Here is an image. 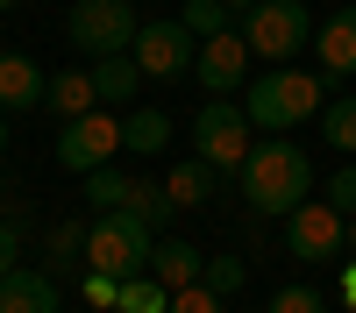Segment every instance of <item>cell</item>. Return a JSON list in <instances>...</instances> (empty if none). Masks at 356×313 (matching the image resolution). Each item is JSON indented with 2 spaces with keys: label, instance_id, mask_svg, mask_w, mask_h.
I'll list each match as a JSON object with an SVG mask.
<instances>
[{
  "label": "cell",
  "instance_id": "cell-1",
  "mask_svg": "<svg viewBox=\"0 0 356 313\" xmlns=\"http://www.w3.org/2000/svg\"><path fill=\"white\" fill-rule=\"evenodd\" d=\"M243 199H250V214H264V221H285L300 199H314V164H307V150L300 142H285V135H264V142H250V157H243Z\"/></svg>",
  "mask_w": 356,
  "mask_h": 313
},
{
  "label": "cell",
  "instance_id": "cell-2",
  "mask_svg": "<svg viewBox=\"0 0 356 313\" xmlns=\"http://www.w3.org/2000/svg\"><path fill=\"white\" fill-rule=\"evenodd\" d=\"M328 107V78L321 71H257L243 85V114H250V128H300L314 121V114Z\"/></svg>",
  "mask_w": 356,
  "mask_h": 313
},
{
  "label": "cell",
  "instance_id": "cell-3",
  "mask_svg": "<svg viewBox=\"0 0 356 313\" xmlns=\"http://www.w3.org/2000/svg\"><path fill=\"white\" fill-rule=\"evenodd\" d=\"M150 249H157V228L136 221L129 207H107L100 221H86V271L143 278V271H150Z\"/></svg>",
  "mask_w": 356,
  "mask_h": 313
},
{
  "label": "cell",
  "instance_id": "cell-4",
  "mask_svg": "<svg viewBox=\"0 0 356 313\" xmlns=\"http://www.w3.org/2000/svg\"><path fill=\"white\" fill-rule=\"evenodd\" d=\"M243 43L257 50V65H292V57L314 43L307 0H257V8L243 15Z\"/></svg>",
  "mask_w": 356,
  "mask_h": 313
},
{
  "label": "cell",
  "instance_id": "cell-5",
  "mask_svg": "<svg viewBox=\"0 0 356 313\" xmlns=\"http://www.w3.org/2000/svg\"><path fill=\"white\" fill-rule=\"evenodd\" d=\"M136 8L129 0H72V15H65V36L79 57H114V50H129L136 43Z\"/></svg>",
  "mask_w": 356,
  "mask_h": 313
},
{
  "label": "cell",
  "instance_id": "cell-6",
  "mask_svg": "<svg viewBox=\"0 0 356 313\" xmlns=\"http://www.w3.org/2000/svg\"><path fill=\"white\" fill-rule=\"evenodd\" d=\"M122 157V114L114 107H93V114H79V121H65L57 128V164L65 171H100V164H114Z\"/></svg>",
  "mask_w": 356,
  "mask_h": 313
},
{
  "label": "cell",
  "instance_id": "cell-7",
  "mask_svg": "<svg viewBox=\"0 0 356 313\" xmlns=\"http://www.w3.org/2000/svg\"><path fill=\"white\" fill-rule=\"evenodd\" d=\"M193 157H207L214 171H243V157H250V114L235 100H207L193 114Z\"/></svg>",
  "mask_w": 356,
  "mask_h": 313
},
{
  "label": "cell",
  "instance_id": "cell-8",
  "mask_svg": "<svg viewBox=\"0 0 356 313\" xmlns=\"http://www.w3.org/2000/svg\"><path fill=\"white\" fill-rule=\"evenodd\" d=\"M129 57L143 65V78H193V57H200V36L186 22H143Z\"/></svg>",
  "mask_w": 356,
  "mask_h": 313
},
{
  "label": "cell",
  "instance_id": "cell-9",
  "mask_svg": "<svg viewBox=\"0 0 356 313\" xmlns=\"http://www.w3.org/2000/svg\"><path fill=\"white\" fill-rule=\"evenodd\" d=\"M250 65H257V50L243 43V28H221V36H207V43H200L193 78H200L214 100H228V93H243V71H250Z\"/></svg>",
  "mask_w": 356,
  "mask_h": 313
},
{
  "label": "cell",
  "instance_id": "cell-10",
  "mask_svg": "<svg viewBox=\"0 0 356 313\" xmlns=\"http://www.w3.org/2000/svg\"><path fill=\"white\" fill-rule=\"evenodd\" d=\"M285 249L300 256V264H328V256L342 249V214L328 207V199H300V207L285 214Z\"/></svg>",
  "mask_w": 356,
  "mask_h": 313
},
{
  "label": "cell",
  "instance_id": "cell-11",
  "mask_svg": "<svg viewBox=\"0 0 356 313\" xmlns=\"http://www.w3.org/2000/svg\"><path fill=\"white\" fill-rule=\"evenodd\" d=\"M314 57H321V78H356V0L349 8H335L328 22L314 28Z\"/></svg>",
  "mask_w": 356,
  "mask_h": 313
},
{
  "label": "cell",
  "instance_id": "cell-12",
  "mask_svg": "<svg viewBox=\"0 0 356 313\" xmlns=\"http://www.w3.org/2000/svg\"><path fill=\"white\" fill-rule=\"evenodd\" d=\"M65 299H57V278L50 271H8L0 278V313H57Z\"/></svg>",
  "mask_w": 356,
  "mask_h": 313
},
{
  "label": "cell",
  "instance_id": "cell-13",
  "mask_svg": "<svg viewBox=\"0 0 356 313\" xmlns=\"http://www.w3.org/2000/svg\"><path fill=\"white\" fill-rule=\"evenodd\" d=\"M43 85H50V71L36 65V57H22V50H0V107H8V114L36 107V100H43Z\"/></svg>",
  "mask_w": 356,
  "mask_h": 313
},
{
  "label": "cell",
  "instance_id": "cell-14",
  "mask_svg": "<svg viewBox=\"0 0 356 313\" xmlns=\"http://www.w3.org/2000/svg\"><path fill=\"white\" fill-rule=\"evenodd\" d=\"M150 278L157 285H200L207 278V256H200V242H171V235H157V249H150Z\"/></svg>",
  "mask_w": 356,
  "mask_h": 313
},
{
  "label": "cell",
  "instance_id": "cell-15",
  "mask_svg": "<svg viewBox=\"0 0 356 313\" xmlns=\"http://www.w3.org/2000/svg\"><path fill=\"white\" fill-rule=\"evenodd\" d=\"M136 85H143V65H136L129 50L93 57V93H100V107H114V114H122V107L136 100Z\"/></svg>",
  "mask_w": 356,
  "mask_h": 313
},
{
  "label": "cell",
  "instance_id": "cell-16",
  "mask_svg": "<svg viewBox=\"0 0 356 313\" xmlns=\"http://www.w3.org/2000/svg\"><path fill=\"white\" fill-rule=\"evenodd\" d=\"M221 178H228V171H214L207 157H186V164H171V178H164V192L178 199V214H186V207H207V199L221 192Z\"/></svg>",
  "mask_w": 356,
  "mask_h": 313
},
{
  "label": "cell",
  "instance_id": "cell-17",
  "mask_svg": "<svg viewBox=\"0 0 356 313\" xmlns=\"http://www.w3.org/2000/svg\"><path fill=\"white\" fill-rule=\"evenodd\" d=\"M43 107H57V121H79V114H93L100 93H93V71H50L43 85Z\"/></svg>",
  "mask_w": 356,
  "mask_h": 313
},
{
  "label": "cell",
  "instance_id": "cell-18",
  "mask_svg": "<svg viewBox=\"0 0 356 313\" xmlns=\"http://www.w3.org/2000/svg\"><path fill=\"white\" fill-rule=\"evenodd\" d=\"M164 142H171V114H164V107H129V114H122V150L157 157Z\"/></svg>",
  "mask_w": 356,
  "mask_h": 313
},
{
  "label": "cell",
  "instance_id": "cell-19",
  "mask_svg": "<svg viewBox=\"0 0 356 313\" xmlns=\"http://www.w3.org/2000/svg\"><path fill=\"white\" fill-rule=\"evenodd\" d=\"M122 207H129L136 221H150L157 235H164V228H171V214H178V199L164 192V178H129V199H122Z\"/></svg>",
  "mask_w": 356,
  "mask_h": 313
},
{
  "label": "cell",
  "instance_id": "cell-20",
  "mask_svg": "<svg viewBox=\"0 0 356 313\" xmlns=\"http://www.w3.org/2000/svg\"><path fill=\"white\" fill-rule=\"evenodd\" d=\"M43 264H50V278H57V271H72V264H86V228L57 221L50 235H43Z\"/></svg>",
  "mask_w": 356,
  "mask_h": 313
},
{
  "label": "cell",
  "instance_id": "cell-21",
  "mask_svg": "<svg viewBox=\"0 0 356 313\" xmlns=\"http://www.w3.org/2000/svg\"><path fill=\"white\" fill-rule=\"evenodd\" d=\"M122 313H171V285H157L150 271L143 278H122V299H114Z\"/></svg>",
  "mask_w": 356,
  "mask_h": 313
},
{
  "label": "cell",
  "instance_id": "cell-22",
  "mask_svg": "<svg viewBox=\"0 0 356 313\" xmlns=\"http://www.w3.org/2000/svg\"><path fill=\"white\" fill-rule=\"evenodd\" d=\"M321 135H328L342 157H356V93H349V100H328V107H321Z\"/></svg>",
  "mask_w": 356,
  "mask_h": 313
},
{
  "label": "cell",
  "instance_id": "cell-23",
  "mask_svg": "<svg viewBox=\"0 0 356 313\" xmlns=\"http://www.w3.org/2000/svg\"><path fill=\"white\" fill-rule=\"evenodd\" d=\"M178 22L207 43V36H221V28H235V8H228V0H186V15H178Z\"/></svg>",
  "mask_w": 356,
  "mask_h": 313
},
{
  "label": "cell",
  "instance_id": "cell-24",
  "mask_svg": "<svg viewBox=\"0 0 356 313\" xmlns=\"http://www.w3.org/2000/svg\"><path fill=\"white\" fill-rule=\"evenodd\" d=\"M86 199L107 214V207H122L129 199V171H114V164H100V171H86Z\"/></svg>",
  "mask_w": 356,
  "mask_h": 313
},
{
  "label": "cell",
  "instance_id": "cell-25",
  "mask_svg": "<svg viewBox=\"0 0 356 313\" xmlns=\"http://www.w3.org/2000/svg\"><path fill=\"white\" fill-rule=\"evenodd\" d=\"M243 278H250V264L243 256H207V285L228 299V292H243Z\"/></svg>",
  "mask_w": 356,
  "mask_h": 313
},
{
  "label": "cell",
  "instance_id": "cell-26",
  "mask_svg": "<svg viewBox=\"0 0 356 313\" xmlns=\"http://www.w3.org/2000/svg\"><path fill=\"white\" fill-rule=\"evenodd\" d=\"M171 313H221V292H214V285H178V292H171Z\"/></svg>",
  "mask_w": 356,
  "mask_h": 313
},
{
  "label": "cell",
  "instance_id": "cell-27",
  "mask_svg": "<svg viewBox=\"0 0 356 313\" xmlns=\"http://www.w3.org/2000/svg\"><path fill=\"white\" fill-rule=\"evenodd\" d=\"M271 313H328V299L314 285H285V292H271Z\"/></svg>",
  "mask_w": 356,
  "mask_h": 313
},
{
  "label": "cell",
  "instance_id": "cell-28",
  "mask_svg": "<svg viewBox=\"0 0 356 313\" xmlns=\"http://www.w3.org/2000/svg\"><path fill=\"white\" fill-rule=\"evenodd\" d=\"M321 199H328V207H335V214H342V221H349V214H356V157H349V164H342V171H335V178H328V192H321Z\"/></svg>",
  "mask_w": 356,
  "mask_h": 313
},
{
  "label": "cell",
  "instance_id": "cell-29",
  "mask_svg": "<svg viewBox=\"0 0 356 313\" xmlns=\"http://www.w3.org/2000/svg\"><path fill=\"white\" fill-rule=\"evenodd\" d=\"M22 242H29V228H22V214H8V221H0V278L22 264Z\"/></svg>",
  "mask_w": 356,
  "mask_h": 313
},
{
  "label": "cell",
  "instance_id": "cell-30",
  "mask_svg": "<svg viewBox=\"0 0 356 313\" xmlns=\"http://www.w3.org/2000/svg\"><path fill=\"white\" fill-rule=\"evenodd\" d=\"M79 292H86V306L100 313V306H114V299H122V278H107V271H86V278H79Z\"/></svg>",
  "mask_w": 356,
  "mask_h": 313
},
{
  "label": "cell",
  "instance_id": "cell-31",
  "mask_svg": "<svg viewBox=\"0 0 356 313\" xmlns=\"http://www.w3.org/2000/svg\"><path fill=\"white\" fill-rule=\"evenodd\" d=\"M342 299H349V313H356V256L342 264Z\"/></svg>",
  "mask_w": 356,
  "mask_h": 313
},
{
  "label": "cell",
  "instance_id": "cell-32",
  "mask_svg": "<svg viewBox=\"0 0 356 313\" xmlns=\"http://www.w3.org/2000/svg\"><path fill=\"white\" fill-rule=\"evenodd\" d=\"M342 242H349V249H356V214H349V221H342Z\"/></svg>",
  "mask_w": 356,
  "mask_h": 313
},
{
  "label": "cell",
  "instance_id": "cell-33",
  "mask_svg": "<svg viewBox=\"0 0 356 313\" xmlns=\"http://www.w3.org/2000/svg\"><path fill=\"white\" fill-rule=\"evenodd\" d=\"M0 150H8V107H0Z\"/></svg>",
  "mask_w": 356,
  "mask_h": 313
},
{
  "label": "cell",
  "instance_id": "cell-34",
  "mask_svg": "<svg viewBox=\"0 0 356 313\" xmlns=\"http://www.w3.org/2000/svg\"><path fill=\"white\" fill-rule=\"evenodd\" d=\"M228 8H235V15H250V8H257V0H228Z\"/></svg>",
  "mask_w": 356,
  "mask_h": 313
},
{
  "label": "cell",
  "instance_id": "cell-35",
  "mask_svg": "<svg viewBox=\"0 0 356 313\" xmlns=\"http://www.w3.org/2000/svg\"><path fill=\"white\" fill-rule=\"evenodd\" d=\"M0 15H15V0H0Z\"/></svg>",
  "mask_w": 356,
  "mask_h": 313
},
{
  "label": "cell",
  "instance_id": "cell-36",
  "mask_svg": "<svg viewBox=\"0 0 356 313\" xmlns=\"http://www.w3.org/2000/svg\"><path fill=\"white\" fill-rule=\"evenodd\" d=\"M100 313H122V306H100Z\"/></svg>",
  "mask_w": 356,
  "mask_h": 313
}]
</instances>
